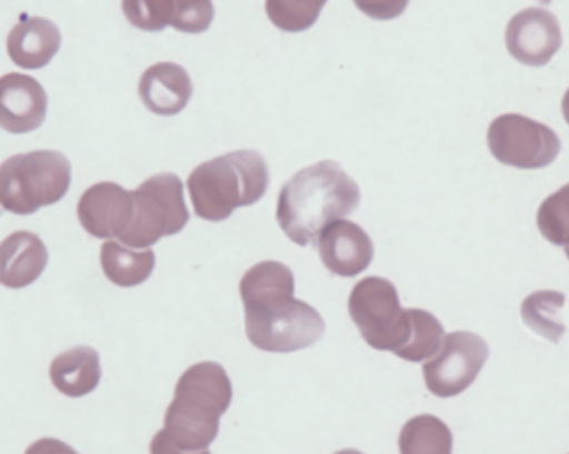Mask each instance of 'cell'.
Masks as SVG:
<instances>
[{
	"label": "cell",
	"instance_id": "6da1fadb",
	"mask_svg": "<svg viewBox=\"0 0 569 454\" xmlns=\"http://www.w3.org/2000/svg\"><path fill=\"white\" fill-rule=\"evenodd\" d=\"M246 310V334L256 349L267 353H296L317 345L325 320L312 305L293 297L296 279L281 262H260L239 282Z\"/></svg>",
	"mask_w": 569,
	"mask_h": 454
},
{
	"label": "cell",
	"instance_id": "7a4b0ae2",
	"mask_svg": "<svg viewBox=\"0 0 569 454\" xmlns=\"http://www.w3.org/2000/svg\"><path fill=\"white\" fill-rule=\"evenodd\" d=\"M360 202L358 183L337 162L322 160L284 183L277 222L296 245L308 248L329 224L353 214Z\"/></svg>",
	"mask_w": 569,
	"mask_h": 454
},
{
	"label": "cell",
	"instance_id": "3957f363",
	"mask_svg": "<svg viewBox=\"0 0 569 454\" xmlns=\"http://www.w3.org/2000/svg\"><path fill=\"white\" fill-rule=\"evenodd\" d=\"M231 401L233 386L224 367L212 361L196 363L179 377L160 432L183 453L208 451L219 436L221 415Z\"/></svg>",
	"mask_w": 569,
	"mask_h": 454
},
{
	"label": "cell",
	"instance_id": "277c9868",
	"mask_svg": "<svg viewBox=\"0 0 569 454\" xmlns=\"http://www.w3.org/2000/svg\"><path fill=\"white\" fill-rule=\"evenodd\" d=\"M270 183L269 164L256 150L212 158L188 179L196 216L210 222L229 219L238 208L260 202Z\"/></svg>",
	"mask_w": 569,
	"mask_h": 454
},
{
	"label": "cell",
	"instance_id": "5b68a950",
	"mask_svg": "<svg viewBox=\"0 0 569 454\" xmlns=\"http://www.w3.org/2000/svg\"><path fill=\"white\" fill-rule=\"evenodd\" d=\"M69 188L71 162L57 150L16 154L0 164V205L17 216L61 202Z\"/></svg>",
	"mask_w": 569,
	"mask_h": 454
},
{
	"label": "cell",
	"instance_id": "8992f818",
	"mask_svg": "<svg viewBox=\"0 0 569 454\" xmlns=\"http://www.w3.org/2000/svg\"><path fill=\"white\" fill-rule=\"evenodd\" d=\"M133 195V219L126 233L119 236L127 248L150 250L162 236L181 233L190 212L183 198V183L173 173L154 174L146 179Z\"/></svg>",
	"mask_w": 569,
	"mask_h": 454
},
{
	"label": "cell",
	"instance_id": "52a82bcc",
	"mask_svg": "<svg viewBox=\"0 0 569 454\" xmlns=\"http://www.w3.org/2000/svg\"><path fill=\"white\" fill-rule=\"evenodd\" d=\"M349 315L368 346L397 355L410 339V310L401 307L396 284L382 276L362 279L349 295Z\"/></svg>",
	"mask_w": 569,
	"mask_h": 454
},
{
	"label": "cell",
	"instance_id": "ba28073f",
	"mask_svg": "<svg viewBox=\"0 0 569 454\" xmlns=\"http://www.w3.org/2000/svg\"><path fill=\"white\" fill-rule=\"evenodd\" d=\"M487 141L497 162L522 171L547 169L561 152V140L551 127L516 112L497 117Z\"/></svg>",
	"mask_w": 569,
	"mask_h": 454
},
{
	"label": "cell",
	"instance_id": "9c48e42d",
	"mask_svg": "<svg viewBox=\"0 0 569 454\" xmlns=\"http://www.w3.org/2000/svg\"><path fill=\"white\" fill-rule=\"evenodd\" d=\"M489 360V345L475 332L445 334L439 351L425 361L422 374L428 392L439 398H453L468 391Z\"/></svg>",
	"mask_w": 569,
	"mask_h": 454
},
{
	"label": "cell",
	"instance_id": "30bf717a",
	"mask_svg": "<svg viewBox=\"0 0 569 454\" xmlns=\"http://www.w3.org/2000/svg\"><path fill=\"white\" fill-rule=\"evenodd\" d=\"M561 26L557 17L547 9H523L507 23V50L518 63L528 67L551 63V59L561 48Z\"/></svg>",
	"mask_w": 569,
	"mask_h": 454
},
{
	"label": "cell",
	"instance_id": "8fae6325",
	"mask_svg": "<svg viewBox=\"0 0 569 454\" xmlns=\"http://www.w3.org/2000/svg\"><path fill=\"white\" fill-rule=\"evenodd\" d=\"M318 255L325 268L341 279H353L370 266L375 245L365 229L351 220H337L317 239Z\"/></svg>",
	"mask_w": 569,
	"mask_h": 454
},
{
	"label": "cell",
	"instance_id": "7c38bea8",
	"mask_svg": "<svg viewBox=\"0 0 569 454\" xmlns=\"http://www.w3.org/2000/svg\"><path fill=\"white\" fill-rule=\"evenodd\" d=\"M78 219L88 235L107 241L119 239L133 219V195L117 183H96L83 191Z\"/></svg>",
	"mask_w": 569,
	"mask_h": 454
},
{
	"label": "cell",
	"instance_id": "4fadbf2b",
	"mask_svg": "<svg viewBox=\"0 0 569 454\" xmlns=\"http://www.w3.org/2000/svg\"><path fill=\"white\" fill-rule=\"evenodd\" d=\"M48 95L38 79L23 73L0 78V129L9 133H30L47 119Z\"/></svg>",
	"mask_w": 569,
	"mask_h": 454
},
{
	"label": "cell",
	"instance_id": "5bb4252c",
	"mask_svg": "<svg viewBox=\"0 0 569 454\" xmlns=\"http://www.w3.org/2000/svg\"><path fill=\"white\" fill-rule=\"evenodd\" d=\"M191 94L193 85L181 64H152L140 79V100L143 107L160 117L179 114L190 104Z\"/></svg>",
	"mask_w": 569,
	"mask_h": 454
},
{
	"label": "cell",
	"instance_id": "9a60e30c",
	"mask_svg": "<svg viewBox=\"0 0 569 454\" xmlns=\"http://www.w3.org/2000/svg\"><path fill=\"white\" fill-rule=\"evenodd\" d=\"M61 48L59 28L44 17L21 16L19 23L9 32L7 52L21 69L47 67Z\"/></svg>",
	"mask_w": 569,
	"mask_h": 454
},
{
	"label": "cell",
	"instance_id": "2e32d148",
	"mask_svg": "<svg viewBox=\"0 0 569 454\" xmlns=\"http://www.w3.org/2000/svg\"><path fill=\"white\" fill-rule=\"evenodd\" d=\"M48 266L44 241L28 231H19L0 243V284L26 289L38 281Z\"/></svg>",
	"mask_w": 569,
	"mask_h": 454
},
{
	"label": "cell",
	"instance_id": "e0dca14e",
	"mask_svg": "<svg viewBox=\"0 0 569 454\" xmlns=\"http://www.w3.org/2000/svg\"><path fill=\"white\" fill-rule=\"evenodd\" d=\"M100 377V355L92 346H73L57 355L50 365V380L54 389L69 398H81L94 392Z\"/></svg>",
	"mask_w": 569,
	"mask_h": 454
},
{
	"label": "cell",
	"instance_id": "ac0fdd59",
	"mask_svg": "<svg viewBox=\"0 0 569 454\" xmlns=\"http://www.w3.org/2000/svg\"><path fill=\"white\" fill-rule=\"evenodd\" d=\"M100 266L104 276L117 286H138L148 281L157 266L152 250H133L117 239H109L100 251Z\"/></svg>",
	"mask_w": 569,
	"mask_h": 454
},
{
	"label": "cell",
	"instance_id": "d6986e66",
	"mask_svg": "<svg viewBox=\"0 0 569 454\" xmlns=\"http://www.w3.org/2000/svg\"><path fill=\"white\" fill-rule=\"evenodd\" d=\"M399 454H453V434L435 415H416L399 432Z\"/></svg>",
	"mask_w": 569,
	"mask_h": 454
},
{
	"label": "cell",
	"instance_id": "ffe728a7",
	"mask_svg": "<svg viewBox=\"0 0 569 454\" xmlns=\"http://www.w3.org/2000/svg\"><path fill=\"white\" fill-rule=\"evenodd\" d=\"M563 305L566 295L559 291H537L523 299L522 320L526 326L532 330L538 336L559 343L566 334V322H563Z\"/></svg>",
	"mask_w": 569,
	"mask_h": 454
},
{
	"label": "cell",
	"instance_id": "44dd1931",
	"mask_svg": "<svg viewBox=\"0 0 569 454\" xmlns=\"http://www.w3.org/2000/svg\"><path fill=\"white\" fill-rule=\"evenodd\" d=\"M410 339L406 346L397 353V357L410 363H422L428 361L443 343L445 329L439 317L427 312V310H410Z\"/></svg>",
	"mask_w": 569,
	"mask_h": 454
},
{
	"label": "cell",
	"instance_id": "7402d4cb",
	"mask_svg": "<svg viewBox=\"0 0 569 454\" xmlns=\"http://www.w3.org/2000/svg\"><path fill=\"white\" fill-rule=\"evenodd\" d=\"M329 0H267V16L281 32L300 33L310 30Z\"/></svg>",
	"mask_w": 569,
	"mask_h": 454
},
{
	"label": "cell",
	"instance_id": "603a6c76",
	"mask_svg": "<svg viewBox=\"0 0 569 454\" xmlns=\"http://www.w3.org/2000/svg\"><path fill=\"white\" fill-rule=\"evenodd\" d=\"M537 226L540 235L549 243L569 245V183L551 193L537 212Z\"/></svg>",
	"mask_w": 569,
	"mask_h": 454
},
{
	"label": "cell",
	"instance_id": "cb8c5ba5",
	"mask_svg": "<svg viewBox=\"0 0 569 454\" xmlns=\"http://www.w3.org/2000/svg\"><path fill=\"white\" fill-rule=\"evenodd\" d=\"M179 0H123V16L142 32H162L173 28Z\"/></svg>",
	"mask_w": 569,
	"mask_h": 454
},
{
	"label": "cell",
	"instance_id": "d4e9b609",
	"mask_svg": "<svg viewBox=\"0 0 569 454\" xmlns=\"http://www.w3.org/2000/svg\"><path fill=\"white\" fill-rule=\"evenodd\" d=\"M214 4L212 0H179L173 28L177 32L202 33L212 26Z\"/></svg>",
	"mask_w": 569,
	"mask_h": 454
},
{
	"label": "cell",
	"instance_id": "484cf974",
	"mask_svg": "<svg viewBox=\"0 0 569 454\" xmlns=\"http://www.w3.org/2000/svg\"><path fill=\"white\" fill-rule=\"evenodd\" d=\"M353 4L370 19L391 21L406 13L410 0H353Z\"/></svg>",
	"mask_w": 569,
	"mask_h": 454
},
{
	"label": "cell",
	"instance_id": "4316f807",
	"mask_svg": "<svg viewBox=\"0 0 569 454\" xmlns=\"http://www.w3.org/2000/svg\"><path fill=\"white\" fill-rule=\"evenodd\" d=\"M26 454H80L73 446L57 438L36 440Z\"/></svg>",
	"mask_w": 569,
	"mask_h": 454
},
{
	"label": "cell",
	"instance_id": "83f0119b",
	"mask_svg": "<svg viewBox=\"0 0 569 454\" xmlns=\"http://www.w3.org/2000/svg\"><path fill=\"white\" fill-rule=\"evenodd\" d=\"M150 454H210L208 451H200V453H183L179 448H174L169 440L162 436V432L154 434V438L150 442Z\"/></svg>",
	"mask_w": 569,
	"mask_h": 454
},
{
	"label": "cell",
	"instance_id": "f1b7e54d",
	"mask_svg": "<svg viewBox=\"0 0 569 454\" xmlns=\"http://www.w3.org/2000/svg\"><path fill=\"white\" fill-rule=\"evenodd\" d=\"M561 110H563V119H566V123L569 125V88L566 95H563V100H561Z\"/></svg>",
	"mask_w": 569,
	"mask_h": 454
},
{
	"label": "cell",
	"instance_id": "f546056e",
	"mask_svg": "<svg viewBox=\"0 0 569 454\" xmlns=\"http://www.w3.org/2000/svg\"><path fill=\"white\" fill-rule=\"evenodd\" d=\"M335 454H365V453H360V451H353V448H346V451H339V453H335Z\"/></svg>",
	"mask_w": 569,
	"mask_h": 454
},
{
	"label": "cell",
	"instance_id": "4dcf8cb0",
	"mask_svg": "<svg viewBox=\"0 0 569 454\" xmlns=\"http://www.w3.org/2000/svg\"><path fill=\"white\" fill-rule=\"evenodd\" d=\"M566 255H568V260H569V245H568V248H566Z\"/></svg>",
	"mask_w": 569,
	"mask_h": 454
}]
</instances>
